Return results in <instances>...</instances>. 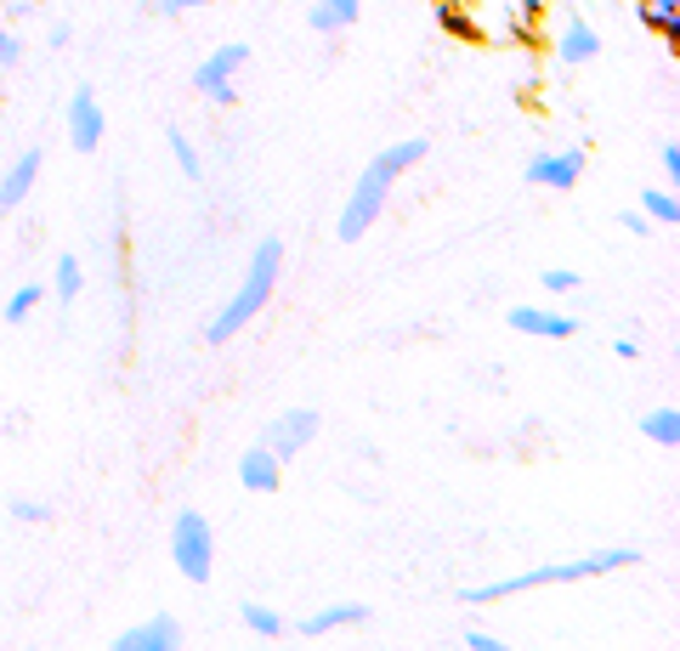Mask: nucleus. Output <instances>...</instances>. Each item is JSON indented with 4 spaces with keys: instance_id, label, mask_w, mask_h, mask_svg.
<instances>
[{
    "instance_id": "25",
    "label": "nucleus",
    "mask_w": 680,
    "mask_h": 651,
    "mask_svg": "<svg viewBox=\"0 0 680 651\" xmlns=\"http://www.w3.org/2000/svg\"><path fill=\"white\" fill-rule=\"evenodd\" d=\"M18 521H45V505H34V498H12V505H7Z\"/></svg>"
},
{
    "instance_id": "13",
    "label": "nucleus",
    "mask_w": 680,
    "mask_h": 651,
    "mask_svg": "<svg viewBox=\"0 0 680 651\" xmlns=\"http://www.w3.org/2000/svg\"><path fill=\"white\" fill-rule=\"evenodd\" d=\"M590 58H601V34L585 18H567V29H561V63H590Z\"/></svg>"
},
{
    "instance_id": "28",
    "label": "nucleus",
    "mask_w": 680,
    "mask_h": 651,
    "mask_svg": "<svg viewBox=\"0 0 680 651\" xmlns=\"http://www.w3.org/2000/svg\"><path fill=\"white\" fill-rule=\"evenodd\" d=\"M193 7H216V0H159V12H193Z\"/></svg>"
},
{
    "instance_id": "11",
    "label": "nucleus",
    "mask_w": 680,
    "mask_h": 651,
    "mask_svg": "<svg viewBox=\"0 0 680 651\" xmlns=\"http://www.w3.org/2000/svg\"><path fill=\"white\" fill-rule=\"evenodd\" d=\"M511 329L539 334V340H573V334H578V323H573V318L545 312V307H516V312H511Z\"/></svg>"
},
{
    "instance_id": "6",
    "label": "nucleus",
    "mask_w": 680,
    "mask_h": 651,
    "mask_svg": "<svg viewBox=\"0 0 680 651\" xmlns=\"http://www.w3.org/2000/svg\"><path fill=\"white\" fill-rule=\"evenodd\" d=\"M103 131H109L103 108H96L91 85H80L74 103H69V142H74V154H96V147H103Z\"/></svg>"
},
{
    "instance_id": "27",
    "label": "nucleus",
    "mask_w": 680,
    "mask_h": 651,
    "mask_svg": "<svg viewBox=\"0 0 680 651\" xmlns=\"http://www.w3.org/2000/svg\"><path fill=\"white\" fill-rule=\"evenodd\" d=\"M23 58V45H18V34L12 29H0V63H18Z\"/></svg>"
},
{
    "instance_id": "2",
    "label": "nucleus",
    "mask_w": 680,
    "mask_h": 651,
    "mask_svg": "<svg viewBox=\"0 0 680 651\" xmlns=\"http://www.w3.org/2000/svg\"><path fill=\"white\" fill-rule=\"evenodd\" d=\"M641 549L629 544H612V549H590L578 561H556V567H539V572H516V578H499V583H476V589H460L465 607H494V600H511V595H527V589H545V583H573V578H596V572H618V567H636Z\"/></svg>"
},
{
    "instance_id": "7",
    "label": "nucleus",
    "mask_w": 680,
    "mask_h": 651,
    "mask_svg": "<svg viewBox=\"0 0 680 651\" xmlns=\"http://www.w3.org/2000/svg\"><path fill=\"white\" fill-rule=\"evenodd\" d=\"M522 176H527L533 187H556V193H567L578 176H585V147H567V154H539V159H527Z\"/></svg>"
},
{
    "instance_id": "15",
    "label": "nucleus",
    "mask_w": 680,
    "mask_h": 651,
    "mask_svg": "<svg viewBox=\"0 0 680 651\" xmlns=\"http://www.w3.org/2000/svg\"><path fill=\"white\" fill-rule=\"evenodd\" d=\"M358 0H318V7L307 12V23L318 29V34H334V29H352L358 23Z\"/></svg>"
},
{
    "instance_id": "19",
    "label": "nucleus",
    "mask_w": 680,
    "mask_h": 651,
    "mask_svg": "<svg viewBox=\"0 0 680 651\" xmlns=\"http://www.w3.org/2000/svg\"><path fill=\"white\" fill-rule=\"evenodd\" d=\"M641 210H647L652 221H663V227H674V221H680L674 193H658V187H647V193H641Z\"/></svg>"
},
{
    "instance_id": "8",
    "label": "nucleus",
    "mask_w": 680,
    "mask_h": 651,
    "mask_svg": "<svg viewBox=\"0 0 680 651\" xmlns=\"http://www.w3.org/2000/svg\"><path fill=\"white\" fill-rule=\"evenodd\" d=\"M182 645V623L176 618H142V623H131L125 634H114V651H176Z\"/></svg>"
},
{
    "instance_id": "22",
    "label": "nucleus",
    "mask_w": 680,
    "mask_h": 651,
    "mask_svg": "<svg viewBox=\"0 0 680 651\" xmlns=\"http://www.w3.org/2000/svg\"><path fill=\"white\" fill-rule=\"evenodd\" d=\"M245 623H250L256 634H284V618H278L272 607H256V600H245Z\"/></svg>"
},
{
    "instance_id": "4",
    "label": "nucleus",
    "mask_w": 680,
    "mask_h": 651,
    "mask_svg": "<svg viewBox=\"0 0 680 651\" xmlns=\"http://www.w3.org/2000/svg\"><path fill=\"white\" fill-rule=\"evenodd\" d=\"M171 561L187 583H210V561H216V544H210V521L199 510H182L171 527Z\"/></svg>"
},
{
    "instance_id": "18",
    "label": "nucleus",
    "mask_w": 680,
    "mask_h": 651,
    "mask_svg": "<svg viewBox=\"0 0 680 651\" xmlns=\"http://www.w3.org/2000/svg\"><path fill=\"white\" fill-rule=\"evenodd\" d=\"M171 154H176V165H182V176L187 182H199L205 176V159H199V147H193L182 131H171Z\"/></svg>"
},
{
    "instance_id": "10",
    "label": "nucleus",
    "mask_w": 680,
    "mask_h": 651,
    "mask_svg": "<svg viewBox=\"0 0 680 651\" xmlns=\"http://www.w3.org/2000/svg\"><path fill=\"white\" fill-rule=\"evenodd\" d=\"M238 482H245L250 493H272V487L284 482V459L272 454L267 442H250L245 459H238Z\"/></svg>"
},
{
    "instance_id": "1",
    "label": "nucleus",
    "mask_w": 680,
    "mask_h": 651,
    "mask_svg": "<svg viewBox=\"0 0 680 651\" xmlns=\"http://www.w3.org/2000/svg\"><path fill=\"white\" fill-rule=\"evenodd\" d=\"M425 147H431L425 136H409V142L385 147L380 159L363 165V176H358V187H352V198H347V210H340V244H358V238L374 227V216L385 210V193H392V182H398L409 165L425 159Z\"/></svg>"
},
{
    "instance_id": "29",
    "label": "nucleus",
    "mask_w": 680,
    "mask_h": 651,
    "mask_svg": "<svg viewBox=\"0 0 680 651\" xmlns=\"http://www.w3.org/2000/svg\"><path fill=\"white\" fill-rule=\"evenodd\" d=\"M663 170L680 176V142H663Z\"/></svg>"
},
{
    "instance_id": "5",
    "label": "nucleus",
    "mask_w": 680,
    "mask_h": 651,
    "mask_svg": "<svg viewBox=\"0 0 680 651\" xmlns=\"http://www.w3.org/2000/svg\"><path fill=\"white\" fill-rule=\"evenodd\" d=\"M250 63V45H238V40H227L221 52H210L205 63H199V74H193V85H199L216 108H233L238 103V91H233V74Z\"/></svg>"
},
{
    "instance_id": "26",
    "label": "nucleus",
    "mask_w": 680,
    "mask_h": 651,
    "mask_svg": "<svg viewBox=\"0 0 680 651\" xmlns=\"http://www.w3.org/2000/svg\"><path fill=\"white\" fill-rule=\"evenodd\" d=\"M465 645H471V651H511L505 640H494V634H482V629H471V634H465Z\"/></svg>"
},
{
    "instance_id": "20",
    "label": "nucleus",
    "mask_w": 680,
    "mask_h": 651,
    "mask_svg": "<svg viewBox=\"0 0 680 651\" xmlns=\"http://www.w3.org/2000/svg\"><path fill=\"white\" fill-rule=\"evenodd\" d=\"M52 283H58V300H74V294H80V283H85L80 261H74V256H58V278H52Z\"/></svg>"
},
{
    "instance_id": "23",
    "label": "nucleus",
    "mask_w": 680,
    "mask_h": 651,
    "mask_svg": "<svg viewBox=\"0 0 680 651\" xmlns=\"http://www.w3.org/2000/svg\"><path fill=\"white\" fill-rule=\"evenodd\" d=\"M443 29H449V34H460V40H476V34H482V29H476V23H471L460 7H443Z\"/></svg>"
},
{
    "instance_id": "14",
    "label": "nucleus",
    "mask_w": 680,
    "mask_h": 651,
    "mask_svg": "<svg viewBox=\"0 0 680 651\" xmlns=\"http://www.w3.org/2000/svg\"><path fill=\"white\" fill-rule=\"evenodd\" d=\"M358 618H369L363 600H340V607H323L318 618H301V634L318 640V634H329V629H340V623H358Z\"/></svg>"
},
{
    "instance_id": "9",
    "label": "nucleus",
    "mask_w": 680,
    "mask_h": 651,
    "mask_svg": "<svg viewBox=\"0 0 680 651\" xmlns=\"http://www.w3.org/2000/svg\"><path fill=\"white\" fill-rule=\"evenodd\" d=\"M312 436H318V414H312V409L278 414V420L267 425V447H272L278 459H296V454H301V447H307Z\"/></svg>"
},
{
    "instance_id": "21",
    "label": "nucleus",
    "mask_w": 680,
    "mask_h": 651,
    "mask_svg": "<svg viewBox=\"0 0 680 651\" xmlns=\"http://www.w3.org/2000/svg\"><path fill=\"white\" fill-rule=\"evenodd\" d=\"M34 300H45V289H40V283H23V289L7 300V323H23V318L34 312Z\"/></svg>"
},
{
    "instance_id": "17",
    "label": "nucleus",
    "mask_w": 680,
    "mask_h": 651,
    "mask_svg": "<svg viewBox=\"0 0 680 651\" xmlns=\"http://www.w3.org/2000/svg\"><path fill=\"white\" fill-rule=\"evenodd\" d=\"M641 18H647V29H658L674 45V34H680V0H641Z\"/></svg>"
},
{
    "instance_id": "24",
    "label": "nucleus",
    "mask_w": 680,
    "mask_h": 651,
    "mask_svg": "<svg viewBox=\"0 0 680 651\" xmlns=\"http://www.w3.org/2000/svg\"><path fill=\"white\" fill-rule=\"evenodd\" d=\"M545 289H550V294H573V289H578V272H567V267H550V272H545Z\"/></svg>"
},
{
    "instance_id": "12",
    "label": "nucleus",
    "mask_w": 680,
    "mask_h": 651,
    "mask_svg": "<svg viewBox=\"0 0 680 651\" xmlns=\"http://www.w3.org/2000/svg\"><path fill=\"white\" fill-rule=\"evenodd\" d=\"M34 176H40V147H29V154L7 170V182H0V210H18L29 198V187H34Z\"/></svg>"
},
{
    "instance_id": "16",
    "label": "nucleus",
    "mask_w": 680,
    "mask_h": 651,
    "mask_svg": "<svg viewBox=\"0 0 680 651\" xmlns=\"http://www.w3.org/2000/svg\"><path fill=\"white\" fill-rule=\"evenodd\" d=\"M641 436H652L658 447H674V442H680V409H674V403L652 409V414L641 420Z\"/></svg>"
},
{
    "instance_id": "3",
    "label": "nucleus",
    "mask_w": 680,
    "mask_h": 651,
    "mask_svg": "<svg viewBox=\"0 0 680 651\" xmlns=\"http://www.w3.org/2000/svg\"><path fill=\"white\" fill-rule=\"evenodd\" d=\"M278 267H284V244H278V238H261V244H256V256H250L245 283H238V294L227 300V307L210 318V329H205V340H210V345H227L238 329H245V323L267 307V294H272V283H278Z\"/></svg>"
}]
</instances>
